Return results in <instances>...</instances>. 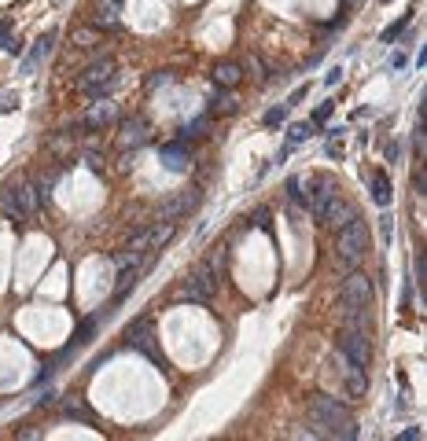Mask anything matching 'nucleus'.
Instances as JSON below:
<instances>
[{
	"instance_id": "obj_1",
	"label": "nucleus",
	"mask_w": 427,
	"mask_h": 441,
	"mask_svg": "<svg viewBox=\"0 0 427 441\" xmlns=\"http://www.w3.org/2000/svg\"><path fill=\"white\" fill-rule=\"evenodd\" d=\"M372 305V279L365 272H350L339 287V316L343 327H365Z\"/></svg>"
},
{
	"instance_id": "obj_2",
	"label": "nucleus",
	"mask_w": 427,
	"mask_h": 441,
	"mask_svg": "<svg viewBox=\"0 0 427 441\" xmlns=\"http://www.w3.org/2000/svg\"><path fill=\"white\" fill-rule=\"evenodd\" d=\"M365 254H368V228H365V221H350L346 228H339L335 232V257H339V265L343 268H354L365 261Z\"/></svg>"
},
{
	"instance_id": "obj_3",
	"label": "nucleus",
	"mask_w": 427,
	"mask_h": 441,
	"mask_svg": "<svg viewBox=\"0 0 427 441\" xmlns=\"http://www.w3.org/2000/svg\"><path fill=\"white\" fill-rule=\"evenodd\" d=\"M339 349H343V357L354 364V368H361V372L372 364V342L365 335V327H343V335H339Z\"/></svg>"
},
{
	"instance_id": "obj_4",
	"label": "nucleus",
	"mask_w": 427,
	"mask_h": 441,
	"mask_svg": "<svg viewBox=\"0 0 427 441\" xmlns=\"http://www.w3.org/2000/svg\"><path fill=\"white\" fill-rule=\"evenodd\" d=\"M111 85H114V63H111V59L92 63V67L81 74V89H85V96H89V100H107Z\"/></svg>"
},
{
	"instance_id": "obj_5",
	"label": "nucleus",
	"mask_w": 427,
	"mask_h": 441,
	"mask_svg": "<svg viewBox=\"0 0 427 441\" xmlns=\"http://www.w3.org/2000/svg\"><path fill=\"white\" fill-rule=\"evenodd\" d=\"M214 290H218V279H214V268H210V265H202L199 272H196V276H191L185 287L177 290V302H199V305H210Z\"/></svg>"
},
{
	"instance_id": "obj_6",
	"label": "nucleus",
	"mask_w": 427,
	"mask_h": 441,
	"mask_svg": "<svg viewBox=\"0 0 427 441\" xmlns=\"http://www.w3.org/2000/svg\"><path fill=\"white\" fill-rule=\"evenodd\" d=\"M339 195V184L328 173H317V177H309V213L320 221L324 217V210H328V202H332Z\"/></svg>"
},
{
	"instance_id": "obj_7",
	"label": "nucleus",
	"mask_w": 427,
	"mask_h": 441,
	"mask_svg": "<svg viewBox=\"0 0 427 441\" xmlns=\"http://www.w3.org/2000/svg\"><path fill=\"white\" fill-rule=\"evenodd\" d=\"M125 338H129V342H133V346L140 349V353H147V357H152V361L158 364V368H166V372H169V361L163 357V349L147 342V320H133V324H129V331H125Z\"/></svg>"
},
{
	"instance_id": "obj_8",
	"label": "nucleus",
	"mask_w": 427,
	"mask_h": 441,
	"mask_svg": "<svg viewBox=\"0 0 427 441\" xmlns=\"http://www.w3.org/2000/svg\"><path fill=\"white\" fill-rule=\"evenodd\" d=\"M350 221H357V206H354L350 199H343V195H335L332 202H328L324 217H320V224H332L335 232H339V228H346Z\"/></svg>"
},
{
	"instance_id": "obj_9",
	"label": "nucleus",
	"mask_w": 427,
	"mask_h": 441,
	"mask_svg": "<svg viewBox=\"0 0 427 441\" xmlns=\"http://www.w3.org/2000/svg\"><path fill=\"white\" fill-rule=\"evenodd\" d=\"M210 81L218 85V89H236L243 81V67L240 63H218V67L210 70Z\"/></svg>"
},
{
	"instance_id": "obj_10",
	"label": "nucleus",
	"mask_w": 427,
	"mask_h": 441,
	"mask_svg": "<svg viewBox=\"0 0 427 441\" xmlns=\"http://www.w3.org/2000/svg\"><path fill=\"white\" fill-rule=\"evenodd\" d=\"M12 195H15V210H19V217H30V213H37V206H41L37 184H19V188H12Z\"/></svg>"
},
{
	"instance_id": "obj_11",
	"label": "nucleus",
	"mask_w": 427,
	"mask_h": 441,
	"mask_svg": "<svg viewBox=\"0 0 427 441\" xmlns=\"http://www.w3.org/2000/svg\"><path fill=\"white\" fill-rule=\"evenodd\" d=\"M158 155H163V162H166V169H174V173H180V169H188V147L180 144H163L158 147Z\"/></svg>"
},
{
	"instance_id": "obj_12",
	"label": "nucleus",
	"mask_w": 427,
	"mask_h": 441,
	"mask_svg": "<svg viewBox=\"0 0 427 441\" xmlns=\"http://www.w3.org/2000/svg\"><path fill=\"white\" fill-rule=\"evenodd\" d=\"M63 416H70V419H81V423H96V416H92V408L85 405V397L81 394H70V397H63Z\"/></svg>"
},
{
	"instance_id": "obj_13",
	"label": "nucleus",
	"mask_w": 427,
	"mask_h": 441,
	"mask_svg": "<svg viewBox=\"0 0 427 441\" xmlns=\"http://www.w3.org/2000/svg\"><path fill=\"white\" fill-rule=\"evenodd\" d=\"M96 324H100V316H85L81 324H78V331H74V342H70V346H63V349H59L63 357H70V353L78 349V346H85V342H92V331H96Z\"/></svg>"
},
{
	"instance_id": "obj_14",
	"label": "nucleus",
	"mask_w": 427,
	"mask_h": 441,
	"mask_svg": "<svg viewBox=\"0 0 427 441\" xmlns=\"http://www.w3.org/2000/svg\"><path fill=\"white\" fill-rule=\"evenodd\" d=\"M122 140L129 147L144 144V140H147V122H144V118H125V122H122Z\"/></svg>"
},
{
	"instance_id": "obj_15",
	"label": "nucleus",
	"mask_w": 427,
	"mask_h": 441,
	"mask_svg": "<svg viewBox=\"0 0 427 441\" xmlns=\"http://www.w3.org/2000/svg\"><path fill=\"white\" fill-rule=\"evenodd\" d=\"M287 199L295 206L309 210V177H287Z\"/></svg>"
},
{
	"instance_id": "obj_16",
	"label": "nucleus",
	"mask_w": 427,
	"mask_h": 441,
	"mask_svg": "<svg viewBox=\"0 0 427 441\" xmlns=\"http://www.w3.org/2000/svg\"><path fill=\"white\" fill-rule=\"evenodd\" d=\"M372 199H376V206H390V180H387V173L383 169H376L372 173Z\"/></svg>"
},
{
	"instance_id": "obj_17",
	"label": "nucleus",
	"mask_w": 427,
	"mask_h": 441,
	"mask_svg": "<svg viewBox=\"0 0 427 441\" xmlns=\"http://www.w3.org/2000/svg\"><path fill=\"white\" fill-rule=\"evenodd\" d=\"M92 26L96 30H114V26H118V0H107L103 12L92 15Z\"/></svg>"
},
{
	"instance_id": "obj_18",
	"label": "nucleus",
	"mask_w": 427,
	"mask_h": 441,
	"mask_svg": "<svg viewBox=\"0 0 427 441\" xmlns=\"http://www.w3.org/2000/svg\"><path fill=\"white\" fill-rule=\"evenodd\" d=\"M111 118H114V107L111 103H96L92 111H89V118H85V129H103Z\"/></svg>"
},
{
	"instance_id": "obj_19",
	"label": "nucleus",
	"mask_w": 427,
	"mask_h": 441,
	"mask_svg": "<svg viewBox=\"0 0 427 441\" xmlns=\"http://www.w3.org/2000/svg\"><path fill=\"white\" fill-rule=\"evenodd\" d=\"M133 283H136V265H129V268H118V283H114V302H122L125 294L133 290Z\"/></svg>"
},
{
	"instance_id": "obj_20",
	"label": "nucleus",
	"mask_w": 427,
	"mask_h": 441,
	"mask_svg": "<svg viewBox=\"0 0 427 441\" xmlns=\"http://www.w3.org/2000/svg\"><path fill=\"white\" fill-rule=\"evenodd\" d=\"M284 122H287V103H280V107H269V111L262 114V125H269V129L284 125Z\"/></svg>"
},
{
	"instance_id": "obj_21",
	"label": "nucleus",
	"mask_w": 427,
	"mask_h": 441,
	"mask_svg": "<svg viewBox=\"0 0 427 441\" xmlns=\"http://www.w3.org/2000/svg\"><path fill=\"white\" fill-rule=\"evenodd\" d=\"M202 129H207V118H196V122H188L185 129H180V144H188V140L202 136Z\"/></svg>"
},
{
	"instance_id": "obj_22",
	"label": "nucleus",
	"mask_w": 427,
	"mask_h": 441,
	"mask_svg": "<svg viewBox=\"0 0 427 441\" xmlns=\"http://www.w3.org/2000/svg\"><path fill=\"white\" fill-rule=\"evenodd\" d=\"M309 136H313V125L309 122H298V125L287 129V140H291V144H302V140H309Z\"/></svg>"
},
{
	"instance_id": "obj_23",
	"label": "nucleus",
	"mask_w": 427,
	"mask_h": 441,
	"mask_svg": "<svg viewBox=\"0 0 427 441\" xmlns=\"http://www.w3.org/2000/svg\"><path fill=\"white\" fill-rule=\"evenodd\" d=\"M52 41H56V34H52V30H48V34H45V37H41V41H37V45H34V56H30V63H37V59H45V56H48V52H52Z\"/></svg>"
},
{
	"instance_id": "obj_24",
	"label": "nucleus",
	"mask_w": 427,
	"mask_h": 441,
	"mask_svg": "<svg viewBox=\"0 0 427 441\" xmlns=\"http://www.w3.org/2000/svg\"><path fill=\"white\" fill-rule=\"evenodd\" d=\"M416 287L427 290V254H416Z\"/></svg>"
},
{
	"instance_id": "obj_25",
	"label": "nucleus",
	"mask_w": 427,
	"mask_h": 441,
	"mask_svg": "<svg viewBox=\"0 0 427 441\" xmlns=\"http://www.w3.org/2000/svg\"><path fill=\"white\" fill-rule=\"evenodd\" d=\"M214 111H232V107H236V103H232V96H229V89H218V96H214Z\"/></svg>"
},
{
	"instance_id": "obj_26",
	"label": "nucleus",
	"mask_w": 427,
	"mask_h": 441,
	"mask_svg": "<svg viewBox=\"0 0 427 441\" xmlns=\"http://www.w3.org/2000/svg\"><path fill=\"white\" fill-rule=\"evenodd\" d=\"M409 23H413V15H402L398 23H394V26H387V30H383V41H394V37H398L405 26H409Z\"/></svg>"
},
{
	"instance_id": "obj_27",
	"label": "nucleus",
	"mask_w": 427,
	"mask_h": 441,
	"mask_svg": "<svg viewBox=\"0 0 427 441\" xmlns=\"http://www.w3.org/2000/svg\"><path fill=\"white\" fill-rule=\"evenodd\" d=\"M169 81H174V74H169V70H155L152 78H147V89H158V85H169Z\"/></svg>"
},
{
	"instance_id": "obj_28",
	"label": "nucleus",
	"mask_w": 427,
	"mask_h": 441,
	"mask_svg": "<svg viewBox=\"0 0 427 441\" xmlns=\"http://www.w3.org/2000/svg\"><path fill=\"white\" fill-rule=\"evenodd\" d=\"M251 224H254V228H269V210L258 206V210H254V217H251Z\"/></svg>"
},
{
	"instance_id": "obj_29",
	"label": "nucleus",
	"mask_w": 427,
	"mask_h": 441,
	"mask_svg": "<svg viewBox=\"0 0 427 441\" xmlns=\"http://www.w3.org/2000/svg\"><path fill=\"white\" fill-rule=\"evenodd\" d=\"M332 107H335V103H320L317 111H313V122H309V125H320V122H328V114H332Z\"/></svg>"
},
{
	"instance_id": "obj_30",
	"label": "nucleus",
	"mask_w": 427,
	"mask_h": 441,
	"mask_svg": "<svg viewBox=\"0 0 427 441\" xmlns=\"http://www.w3.org/2000/svg\"><path fill=\"white\" fill-rule=\"evenodd\" d=\"M306 92H309V81H306V85H298V89H295L291 96H287V107H295V103H302V100H306Z\"/></svg>"
},
{
	"instance_id": "obj_31",
	"label": "nucleus",
	"mask_w": 427,
	"mask_h": 441,
	"mask_svg": "<svg viewBox=\"0 0 427 441\" xmlns=\"http://www.w3.org/2000/svg\"><path fill=\"white\" fill-rule=\"evenodd\" d=\"M394 441H420V427H409V430H402Z\"/></svg>"
},
{
	"instance_id": "obj_32",
	"label": "nucleus",
	"mask_w": 427,
	"mask_h": 441,
	"mask_svg": "<svg viewBox=\"0 0 427 441\" xmlns=\"http://www.w3.org/2000/svg\"><path fill=\"white\" fill-rule=\"evenodd\" d=\"M8 41H12V23L0 19V45H8Z\"/></svg>"
},
{
	"instance_id": "obj_33",
	"label": "nucleus",
	"mask_w": 427,
	"mask_h": 441,
	"mask_svg": "<svg viewBox=\"0 0 427 441\" xmlns=\"http://www.w3.org/2000/svg\"><path fill=\"white\" fill-rule=\"evenodd\" d=\"M52 401H56V394H52V390H48V394H41V397H37V408H48Z\"/></svg>"
},
{
	"instance_id": "obj_34",
	"label": "nucleus",
	"mask_w": 427,
	"mask_h": 441,
	"mask_svg": "<svg viewBox=\"0 0 427 441\" xmlns=\"http://www.w3.org/2000/svg\"><path fill=\"white\" fill-rule=\"evenodd\" d=\"M19 441H41V430H23V434H19Z\"/></svg>"
},
{
	"instance_id": "obj_35",
	"label": "nucleus",
	"mask_w": 427,
	"mask_h": 441,
	"mask_svg": "<svg viewBox=\"0 0 427 441\" xmlns=\"http://www.w3.org/2000/svg\"><path fill=\"white\" fill-rule=\"evenodd\" d=\"M339 78H343V70L335 67V70H332V74H328V78H324V85H339Z\"/></svg>"
}]
</instances>
